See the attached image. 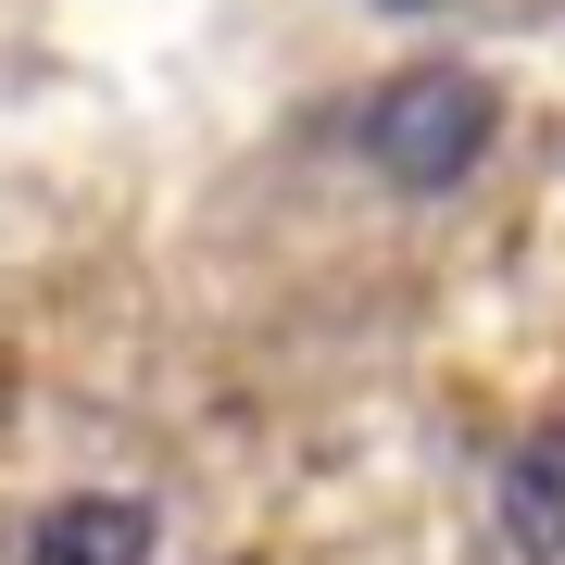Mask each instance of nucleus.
Masks as SVG:
<instances>
[{"label": "nucleus", "mask_w": 565, "mask_h": 565, "mask_svg": "<svg viewBox=\"0 0 565 565\" xmlns=\"http://www.w3.org/2000/svg\"><path fill=\"white\" fill-rule=\"evenodd\" d=\"M25 565H151V503L126 490H76L25 527Z\"/></svg>", "instance_id": "7ed1b4c3"}, {"label": "nucleus", "mask_w": 565, "mask_h": 565, "mask_svg": "<svg viewBox=\"0 0 565 565\" xmlns=\"http://www.w3.org/2000/svg\"><path fill=\"white\" fill-rule=\"evenodd\" d=\"M490 126H503V102L465 63H415V76H390L364 102V163L390 189H415V202H440V189H465V163L490 151Z\"/></svg>", "instance_id": "f257e3e1"}, {"label": "nucleus", "mask_w": 565, "mask_h": 565, "mask_svg": "<svg viewBox=\"0 0 565 565\" xmlns=\"http://www.w3.org/2000/svg\"><path fill=\"white\" fill-rule=\"evenodd\" d=\"M390 13H427V0H390Z\"/></svg>", "instance_id": "20e7f679"}, {"label": "nucleus", "mask_w": 565, "mask_h": 565, "mask_svg": "<svg viewBox=\"0 0 565 565\" xmlns=\"http://www.w3.org/2000/svg\"><path fill=\"white\" fill-rule=\"evenodd\" d=\"M490 515H503V541L527 565H565V415L527 427V440L503 452V490H490Z\"/></svg>", "instance_id": "f03ea898"}]
</instances>
